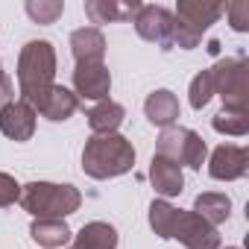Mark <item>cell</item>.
Returning <instances> with one entry per match:
<instances>
[{"instance_id": "cell-1", "label": "cell", "mask_w": 249, "mask_h": 249, "mask_svg": "<svg viewBox=\"0 0 249 249\" xmlns=\"http://www.w3.org/2000/svg\"><path fill=\"white\" fill-rule=\"evenodd\" d=\"M56 50L47 38L27 41L18 53V100L38 108L44 94L56 85Z\"/></svg>"}, {"instance_id": "cell-2", "label": "cell", "mask_w": 249, "mask_h": 249, "mask_svg": "<svg viewBox=\"0 0 249 249\" xmlns=\"http://www.w3.org/2000/svg\"><path fill=\"white\" fill-rule=\"evenodd\" d=\"M135 167V147L129 138H123L120 132L114 135H91L82 150V170L85 176L106 182L117 179L123 173H129Z\"/></svg>"}, {"instance_id": "cell-3", "label": "cell", "mask_w": 249, "mask_h": 249, "mask_svg": "<svg viewBox=\"0 0 249 249\" xmlns=\"http://www.w3.org/2000/svg\"><path fill=\"white\" fill-rule=\"evenodd\" d=\"M21 208L33 214L36 220H65L82 205V194L73 185H59V182H30L21 185L18 196Z\"/></svg>"}, {"instance_id": "cell-4", "label": "cell", "mask_w": 249, "mask_h": 249, "mask_svg": "<svg viewBox=\"0 0 249 249\" xmlns=\"http://www.w3.org/2000/svg\"><path fill=\"white\" fill-rule=\"evenodd\" d=\"M156 156H161V159H167L179 167L202 170V164L208 159V144L202 141V135H196L188 126H167L159 135Z\"/></svg>"}, {"instance_id": "cell-5", "label": "cell", "mask_w": 249, "mask_h": 249, "mask_svg": "<svg viewBox=\"0 0 249 249\" xmlns=\"http://www.w3.org/2000/svg\"><path fill=\"white\" fill-rule=\"evenodd\" d=\"M211 71L214 94L223 97V108L249 111V65L246 59H220Z\"/></svg>"}, {"instance_id": "cell-6", "label": "cell", "mask_w": 249, "mask_h": 249, "mask_svg": "<svg viewBox=\"0 0 249 249\" xmlns=\"http://www.w3.org/2000/svg\"><path fill=\"white\" fill-rule=\"evenodd\" d=\"M170 240H179L185 249H220V234L211 223H205L199 214L194 211H182L173 223V234Z\"/></svg>"}, {"instance_id": "cell-7", "label": "cell", "mask_w": 249, "mask_h": 249, "mask_svg": "<svg viewBox=\"0 0 249 249\" xmlns=\"http://www.w3.org/2000/svg\"><path fill=\"white\" fill-rule=\"evenodd\" d=\"M132 24H135V33H138L144 41L159 44L161 50H170L173 12H170L167 6H156V3L144 6V3H141V9H138V15L132 18Z\"/></svg>"}, {"instance_id": "cell-8", "label": "cell", "mask_w": 249, "mask_h": 249, "mask_svg": "<svg viewBox=\"0 0 249 249\" xmlns=\"http://www.w3.org/2000/svg\"><path fill=\"white\" fill-rule=\"evenodd\" d=\"M249 173V150L237 144H220L208 156V176L217 182H237Z\"/></svg>"}, {"instance_id": "cell-9", "label": "cell", "mask_w": 249, "mask_h": 249, "mask_svg": "<svg viewBox=\"0 0 249 249\" xmlns=\"http://www.w3.org/2000/svg\"><path fill=\"white\" fill-rule=\"evenodd\" d=\"M223 12H226V3H220V0H179L173 18L191 33L205 36V30H211V24H217Z\"/></svg>"}, {"instance_id": "cell-10", "label": "cell", "mask_w": 249, "mask_h": 249, "mask_svg": "<svg viewBox=\"0 0 249 249\" xmlns=\"http://www.w3.org/2000/svg\"><path fill=\"white\" fill-rule=\"evenodd\" d=\"M73 94L79 100H94V103L108 100V94H111V73H108L106 62L76 65L73 68Z\"/></svg>"}, {"instance_id": "cell-11", "label": "cell", "mask_w": 249, "mask_h": 249, "mask_svg": "<svg viewBox=\"0 0 249 249\" xmlns=\"http://www.w3.org/2000/svg\"><path fill=\"white\" fill-rule=\"evenodd\" d=\"M36 108L27 106L24 100H9L0 106V132L6 138L24 144L36 135Z\"/></svg>"}, {"instance_id": "cell-12", "label": "cell", "mask_w": 249, "mask_h": 249, "mask_svg": "<svg viewBox=\"0 0 249 249\" xmlns=\"http://www.w3.org/2000/svg\"><path fill=\"white\" fill-rule=\"evenodd\" d=\"M82 9L91 24H117V21H132L141 3L138 0H85Z\"/></svg>"}, {"instance_id": "cell-13", "label": "cell", "mask_w": 249, "mask_h": 249, "mask_svg": "<svg viewBox=\"0 0 249 249\" xmlns=\"http://www.w3.org/2000/svg\"><path fill=\"white\" fill-rule=\"evenodd\" d=\"M76 108H79V97L65 85H53L44 94V100L38 103L36 114H41V117H47L53 123H65V120H71L76 114Z\"/></svg>"}, {"instance_id": "cell-14", "label": "cell", "mask_w": 249, "mask_h": 249, "mask_svg": "<svg viewBox=\"0 0 249 249\" xmlns=\"http://www.w3.org/2000/svg\"><path fill=\"white\" fill-rule=\"evenodd\" d=\"M150 182L156 188V194L161 199H170V196H179L185 191V173L179 164L161 159V156H153V164H150Z\"/></svg>"}, {"instance_id": "cell-15", "label": "cell", "mask_w": 249, "mask_h": 249, "mask_svg": "<svg viewBox=\"0 0 249 249\" xmlns=\"http://www.w3.org/2000/svg\"><path fill=\"white\" fill-rule=\"evenodd\" d=\"M179 111H182L179 108V97L173 91H167V88H159V91H153L144 100V114H147V120L153 123V126H161V129L176 126Z\"/></svg>"}, {"instance_id": "cell-16", "label": "cell", "mask_w": 249, "mask_h": 249, "mask_svg": "<svg viewBox=\"0 0 249 249\" xmlns=\"http://www.w3.org/2000/svg\"><path fill=\"white\" fill-rule=\"evenodd\" d=\"M71 53L76 65H94L106 56V38L97 27H79L71 33Z\"/></svg>"}, {"instance_id": "cell-17", "label": "cell", "mask_w": 249, "mask_h": 249, "mask_svg": "<svg viewBox=\"0 0 249 249\" xmlns=\"http://www.w3.org/2000/svg\"><path fill=\"white\" fill-rule=\"evenodd\" d=\"M73 249H117V229L106 220H91L73 234Z\"/></svg>"}, {"instance_id": "cell-18", "label": "cell", "mask_w": 249, "mask_h": 249, "mask_svg": "<svg viewBox=\"0 0 249 249\" xmlns=\"http://www.w3.org/2000/svg\"><path fill=\"white\" fill-rule=\"evenodd\" d=\"M30 237L44 249H65L73 240V231L65 220H33Z\"/></svg>"}, {"instance_id": "cell-19", "label": "cell", "mask_w": 249, "mask_h": 249, "mask_svg": "<svg viewBox=\"0 0 249 249\" xmlns=\"http://www.w3.org/2000/svg\"><path fill=\"white\" fill-rule=\"evenodd\" d=\"M123 117H126V108L114 100H103L88 111V126L94 135H114L120 129Z\"/></svg>"}, {"instance_id": "cell-20", "label": "cell", "mask_w": 249, "mask_h": 249, "mask_svg": "<svg viewBox=\"0 0 249 249\" xmlns=\"http://www.w3.org/2000/svg\"><path fill=\"white\" fill-rule=\"evenodd\" d=\"M194 214H199L205 223H211L214 229L220 223H226L231 217V199L229 194H220V191H205L194 199Z\"/></svg>"}, {"instance_id": "cell-21", "label": "cell", "mask_w": 249, "mask_h": 249, "mask_svg": "<svg viewBox=\"0 0 249 249\" xmlns=\"http://www.w3.org/2000/svg\"><path fill=\"white\" fill-rule=\"evenodd\" d=\"M211 126H214V132H220V135H234V138H243V135L249 132V111L220 108V111L211 117Z\"/></svg>"}, {"instance_id": "cell-22", "label": "cell", "mask_w": 249, "mask_h": 249, "mask_svg": "<svg viewBox=\"0 0 249 249\" xmlns=\"http://www.w3.org/2000/svg\"><path fill=\"white\" fill-rule=\"evenodd\" d=\"M176 217H179V208L170 205L167 199H153V202H150V229H153L161 240H170Z\"/></svg>"}, {"instance_id": "cell-23", "label": "cell", "mask_w": 249, "mask_h": 249, "mask_svg": "<svg viewBox=\"0 0 249 249\" xmlns=\"http://www.w3.org/2000/svg\"><path fill=\"white\" fill-rule=\"evenodd\" d=\"M27 15L36 21V24H56L65 12V3L62 0H27Z\"/></svg>"}, {"instance_id": "cell-24", "label": "cell", "mask_w": 249, "mask_h": 249, "mask_svg": "<svg viewBox=\"0 0 249 249\" xmlns=\"http://www.w3.org/2000/svg\"><path fill=\"white\" fill-rule=\"evenodd\" d=\"M214 97V79H211V71H199L194 79H191V88H188V100H191V108H205L208 100Z\"/></svg>"}, {"instance_id": "cell-25", "label": "cell", "mask_w": 249, "mask_h": 249, "mask_svg": "<svg viewBox=\"0 0 249 249\" xmlns=\"http://www.w3.org/2000/svg\"><path fill=\"white\" fill-rule=\"evenodd\" d=\"M226 18H229V27L234 33H249V0H234V3H229Z\"/></svg>"}, {"instance_id": "cell-26", "label": "cell", "mask_w": 249, "mask_h": 249, "mask_svg": "<svg viewBox=\"0 0 249 249\" xmlns=\"http://www.w3.org/2000/svg\"><path fill=\"white\" fill-rule=\"evenodd\" d=\"M9 100H15V82L6 76L3 65H0V106H3V103H9Z\"/></svg>"}, {"instance_id": "cell-27", "label": "cell", "mask_w": 249, "mask_h": 249, "mask_svg": "<svg viewBox=\"0 0 249 249\" xmlns=\"http://www.w3.org/2000/svg\"><path fill=\"white\" fill-rule=\"evenodd\" d=\"M226 249H240V246H226Z\"/></svg>"}]
</instances>
